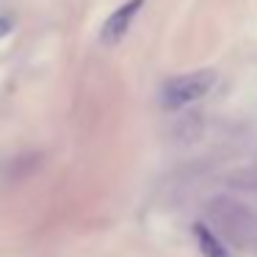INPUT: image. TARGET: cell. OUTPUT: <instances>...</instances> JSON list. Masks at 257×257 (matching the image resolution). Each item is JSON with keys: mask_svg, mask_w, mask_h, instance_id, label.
<instances>
[{"mask_svg": "<svg viewBox=\"0 0 257 257\" xmlns=\"http://www.w3.org/2000/svg\"><path fill=\"white\" fill-rule=\"evenodd\" d=\"M216 86V72L213 69H196V72H185V75H174L161 86V102L166 108H183L191 102L202 100L207 91Z\"/></svg>", "mask_w": 257, "mask_h": 257, "instance_id": "obj_1", "label": "cell"}, {"mask_svg": "<svg viewBox=\"0 0 257 257\" xmlns=\"http://www.w3.org/2000/svg\"><path fill=\"white\" fill-rule=\"evenodd\" d=\"M12 31V20H6V17H0V39Z\"/></svg>", "mask_w": 257, "mask_h": 257, "instance_id": "obj_4", "label": "cell"}, {"mask_svg": "<svg viewBox=\"0 0 257 257\" xmlns=\"http://www.w3.org/2000/svg\"><path fill=\"white\" fill-rule=\"evenodd\" d=\"M141 6H144V0H127L124 6H119L116 12L105 20V25H102V34H100L102 45H108V47L119 45V42L124 39V34L130 31L133 17L141 12Z\"/></svg>", "mask_w": 257, "mask_h": 257, "instance_id": "obj_2", "label": "cell"}, {"mask_svg": "<svg viewBox=\"0 0 257 257\" xmlns=\"http://www.w3.org/2000/svg\"><path fill=\"white\" fill-rule=\"evenodd\" d=\"M194 235H196V243H199V249H202V254H205V257H229L227 246H224L221 240H218L216 235L205 227V224H196Z\"/></svg>", "mask_w": 257, "mask_h": 257, "instance_id": "obj_3", "label": "cell"}]
</instances>
